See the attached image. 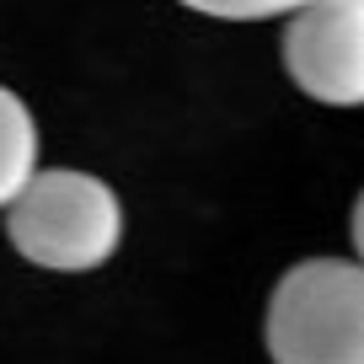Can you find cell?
I'll list each match as a JSON object with an SVG mask.
<instances>
[{
	"mask_svg": "<svg viewBox=\"0 0 364 364\" xmlns=\"http://www.w3.org/2000/svg\"><path fill=\"white\" fill-rule=\"evenodd\" d=\"M6 236L33 268L48 273H91L124 241V204L91 171H38L6 209Z\"/></svg>",
	"mask_w": 364,
	"mask_h": 364,
	"instance_id": "6da1fadb",
	"label": "cell"
},
{
	"mask_svg": "<svg viewBox=\"0 0 364 364\" xmlns=\"http://www.w3.org/2000/svg\"><path fill=\"white\" fill-rule=\"evenodd\" d=\"M262 332L273 364H364V268L343 257L295 262Z\"/></svg>",
	"mask_w": 364,
	"mask_h": 364,
	"instance_id": "7a4b0ae2",
	"label": "cell"
},
{
	"mask_svg": "<svg viewBox=\"0 0 364 364\" xmlns=\"http://www.w3.org/2000/svg\"><path fill=\"white\" fill-rule=\"evenodd\" d=\"M284 70L311 102L364 107V0L295 6L284 27Z\"/></svg>",
	"mask_w": 364,
	"mask_h": 364,
	"instance_id": "3957f363",
	"label": "cell"
},
{
	"mask_svg": "<svg viewBox=\"0 0 364 364\" xmlns=\"http://www.w3.org/2000/svg\"><path fill=\"white\" fill-rule=\"evenodd\" d=\"M38 177V124L11 86H0V209H11Z\"/></svg>",
	"mask_w": 364,
	"mask_h": 364,
	"instance_id": "277c9868",
	"label": "cell"
},
{
	"mask_svg": "<svg viewBox=\"0 0 364 364\" xmlns=\"http://www.w3.org/2000/svg\"><path fill=\"white\" fill-rule=\"evenodd\" d=\"M198 11L225 16V22H262V16H289L284 6H236V0H225V6H198Z\"/></svg>",
	"mask_w": 364,
	"mask_h": 364,
	"instance_id": "5b68a950",
	"label": "cell"
},
{
	"mask_svg": "<svg viewBox=\"0 0 364 364\" xmlns=\"http://www.w3.org/2000/svg\"><path fill=\"white\" fill-rule=\"evenodd\" d=\"M353 247H359V268H364V193L353 204Z\"/></svg>",
	"mask_w": 364,
	"mask_h": 364,
	"instance_id": "8992f818",
	"label": "cell"
}]
</instances>
